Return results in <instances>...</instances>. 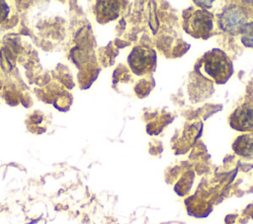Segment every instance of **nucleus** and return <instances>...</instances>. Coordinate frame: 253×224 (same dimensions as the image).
<instances>
[{
    "label": "nucleus",
    "mask_w": 253,
    "mask_h": 224,
    "mask_svg": "<svg viewBox=\"0 0 253 224\" xmlns=\"http://www.w3.org/2000/svg\"><path fill=\"white\" fill-rule=\"evenodd\" d=\"M201 67L207 76L219 85L225 84L234 72L231 59L219 48L207 51L201 58Z\"/></svg>",
    "instance_id": "nucleus-1"
},
{
    "label": "nucleus",
    "mask_w": 253,
    "mask_h": 224,
    "mask_svg": "<svg viewBox=\"0 0 253 224\" xmlns=\"http://www.w3.org/2000/svg\"><path fill=\"white\" fill-rule=\"evenodd\" d=\"M183 29L195 38H209L213 32V15L204 8L189 7L183 11Z\"/></svg>",
    "instance_id": "nucleus-2"
},
{
    "label": "nucleus",
    "mask_w": 253,
    "mask_h": 224,
    "mask_svg": "<svg viewBox=\"0 0 253 224\" xmlns=\"http://www.w3.org/2000/svg\"><path fill=\"white\" fill-rule=\"evenodd\" d=\"M156 59L157 55L154 49L145 45H136L128 54L127 63L135 75L142 76L155 70Z\"/></svg>",
    "instance_id": "nucleus-3"
},
{
    "label": "nucleus",
    "mask_w": 253,
    "mask_h": 224,
    "mask_svg": "<svg viewBox=\"0 0 253 224\" xmlns=\"http://www.w3.org/2000/svg\"><path fill=\"white\" fill-rule=\"evenodd\" d=\"M248 21V15L238 5H227L217 15L218 28L230 35H239L244 24Z\"/></svg>",
    "instance_id": "nucleus-4"
},
{
    "label": "nucleus",
    "mask_w": 253,
    "mask_h": 224,
    "mask_svg": "<svg viewBox=\"0 0 253 224\" xmlns=\"http://www.w3.org/2000/svg\"><path fill=\"white\" fill-rule=\"evenodd\" d=\"M229 125L237 131H249L253 128V103L246 102L237 107L229 116Z\"/></svg>",
    "instance_id": "nucleus-5"
},
{
    "label": "nucleus",
    "mask_w": 253,
    "mask_h": 224,
    "mask_svg": "<svg viewBox=\"0 0 253 224\" xmlns=\"http://www.w3.org/2000/svg\"><path fill=\"white\" fill-rule=\"evenodd\" d=\"M121 11V2L119 1H97L94 12L99 23L105 24L117 19Z\"/></svg>",
    "instance_id": "nucleus-6"
},
{
    "label": "nucleus",
    "mask_w": 253,
    "mask_h": 224,
    "mask_svg": "<svg viewBox=\"0 0 253 224\" xmlns=\"http://www.w3.org/2000/svg\"><path fill=\"white\" fill-rule=\"evenodd\" d=\"M234 152L243 157L253 156V131L239 135L232 144Z\"/></svg>",
    "instance_id": "nucleus-7"
},
{
    "label": "nucleus",
    "mask_w": 253,
    "mask_h": 224,
    "mask_svg": "<svg viewBox=\"0 0 253 224\" xmlns=\"http://www.w3.org/2000/svg\"><path fill=\"white\" fill-rule=\"evenodd\" d=\"M240 40L246 47L253 48V21L244 24L239 32Z\"/></svg>",
    "instance_id": "nucleus-8"
},
{
    "label": "nucleus",
    "mask_w": 253,
    "mask_h": 224,
    "mask_svg": "<svg viewBox=\"0 0 253 224\" xmlns=\"http://www.w3.org/2000/svg\"><path fill=\"white\" fill-rule=\"evenodd\" d=\"M13 5H10V2L0 0V26L6 25L13 16H14Z\"/></svg>",
    "instance_id": "nucleus-9"
}]
</instances>
